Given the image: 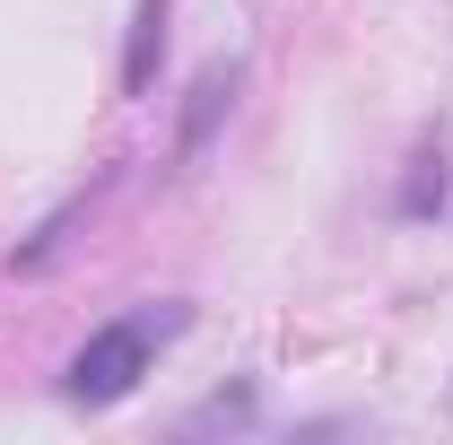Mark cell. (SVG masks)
Segmentation results:
<instances>
[{
    "instance_id": "obj_1",
    "label": "cell",
    "mask_w": 453,
    "mask_h": 445,
    "mask_svg": "<svg viewBox=\"0 0 453 445\" xmlns=\"http://www.w3.org/2000/svg\"><path fill=\"white\" fill-rule=\"evenodd\" d=\"M174 332H183V306H140V315H113L105 332H88V349L70 358L61 393H70V402H88V410L122 402V393L149 376V358H157Z\"/></svg>"
},
{
    "instance_id": "obj_2",
    "label": "cell",
    "mask_w": 453,
    "mask_h": 445,
    "mask_svg": "<svg viewBox=\"0 0 453 445\" xmlns=\"http://www.w3.org/2000/svg\"><path fill=\"white\" fill-rule=\"evenodd\" d=\"M157 53H166V0H140V27H131V61H122V88H131V97L149 88Z\"/></svg>"
},
{
    "instance_id": "obj_4",
    "label": "cell",
    "mask_w": 453,
    "mask_h": 445,
    "mask_svg": "<svg viewBox=\"0 0 453 445\" xmlns=\"http://www.w3.org/2000/svg\"><path fill=\"white\" fill-rule=\"evenodd\" d=\"M226 88H235V79H226V70H210V79H201V88H192V131H183V149H201V140H210V122H219V105H226Z\"/></svg>"
},
{
    "instance_id": "obj_3",
    "label": "cell",
    "mask_w": 453,
    "mask_h": 445,
    "mask_svg": "<svg viewBox=\"0 0 453 445\" xmlns=\"http://www.w3.org/2000/svg\"><path fill=\"white\" fill-rule=\"evenodd\" d=\"M410 192H401V219H427V210H445V149H418L410 158Z\"/></svg>"
}]
</instances>
